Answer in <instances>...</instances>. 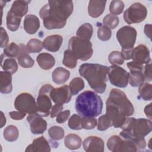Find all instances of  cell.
<instances>
[{
    "instance_id": "cell-1",
    "label": "cell",
    "mask_w": 152,
    "mask_h": 152,
    "mask_svg": "<svg viewBox=\"0 0 152 152\" xmlns=\"http://www.w3.org/2000/svg\"><path fill=\"white\" fill-rule=\"evenodd\" d=\"M71 1H49L39 11L45 27L48 30L63 28L73 11Z\"/></svg>"
},
{
    "instance_id": "cell-2",
    "label": "cell",
    "mask_w": 152,
    "mask_h": 152,
    "mask_svg": "<svg viewBox=\"0 0 152 152\" xmlns=\"http://www.w3.org/2000/svg\"><path fill=\"white\" fill-rule=\"evenodd\" d=\"M121 128L122 130L120 132V136L134 142L138 150H140L146 147L144 137L151 132L152 122L148 119L127 118Z\"/></svg>"
},
{
    "instance_id": "cell-3",
    "label": "cell",
    "mask_w": 152,
    "mask_h": 152,
    "mask_svg": "<svg viewBox=\"0 0 152 152\" xmlns=\"http://www.w3.org/2000/svg\"><path fill=\"white\" fill-rule=\"evenodd\" d=\"M78 71L96 93L101 94L105 91L109 67L98 64L86 63L80 66Z\"/></svg>"
},
{
    "instance_id": "cell-4",
    "label": "cell",
    "mask_w": 152,
    "mask_h": 152,
    "mask_svg": "<svg viewBox=\"0 0 152 152\" xmlns=\"http://www.w3.org/2000/svg\"><path fill=\"white\" fill-rule=\"evenodd\" d=\"M103 107L101 97L91 90L80 94L75 101V109L83 117L95 118L101 114Z\"/></svg>"
},
{
    "instance_id": "cell-5",
    "label": "cell",
    "mask_w": 152,
    "mask_h": 152,
    "mask_svg": "<svg viewBox=\"0 0 152 152\" xmlns=\"http://www.w3.org/2000/svg\"><path fill=\"white\" fill-rule=\"evenodd\" d=\"M68 49L75 55L77 59L83 61L89 59L93 53L92 44L90 40L76 36H73L69 40Z\"/></svg>"
},
{
    "instance_id": "cell-6",
    "label": "cell",
    "mask_w": 152,
    "mask_h": 152,
    "mask_svg": "<svg viewBox=\"0 0 152 152\" xmlns=\"http://www.w3.org/2000/svg\"><path fill=\"white\" fill-rule=\"evenodd\" d=\"M53 87L50 84H45L40 89L36 100L37 113L41 117L48 116L52 107L50 93Z\"/></svg>"
},
{
    "instance_id": "cell-7",
    "label": "cell",
    "mask_w": 152,
    "mask_h": 152,
    "mask_svg": "<svg viewBox=\"0 0 152 152\" xmlns=\"http://www.w3.org/2000/svg\"><path fill=\"white\" fill-rule=\"evenodd\" d=\"M107 99L122 110L127 117L134 114V106L125 93L122 90L117 88H112Z\"/></svg>"
},
{
    "instance_id": "cell-8",
    "label": "cell",
    "mask_w": 152,
    "mask_h": 152,
    "mask_svg": "<svg viewBox=\"0 0 152 152\" xmlns=\"http://www.w3.org/2000/svg\"><path fill=\"white\" fill-rule=\"evenodd\" d=\"M147 15L146 7L140 2H135L124 11L123 18L126 23L131 24L143 21Z\"/></svg>"
},
{
    "instance_id": "cell-9",
    "label": "cell",
    "mask_w": 152,
    "mask_h": 152,
    "mask_svg": "<svg viewBox=\"0 0 152 152\" xmlns=\"http://www.w3.org/2000/svg\"><path fill=\"white\" fill-rule=\"evenodd\" d=\"M137 30L135 28L125 26L121 27L116 33V39L124 50L133 49L137 38Z\"/></svg>"
},
{
    "instance_id": "cell-10",
    "label": "cell",
    "mask_w": 152,
    "mask_h": 152,
    "mask_svg": "<svg viewBox=\"0 0 152 152\" xmlns=\"http://www.w3.org/2000/svg\"><path fill=\"white\" fill-rule=\"evenodd\" d=\"M107 147L110 151L113 152H135L138 151L134 142L116 135L112 136L107 140Z\"/></svg>"
},
{
    "instance_id": "cell-11",
    "label": "cell",
    "mask_w": 152,
    "mask_h": 152,
    "mask_svg": "<svg viewBox=\"0 0 152 152\" xmlns=\"http://www.w3.org/2000/svg\"><path fill=\"white\" fill-rule=\"evenodd\" d=\"M14 107L17 110L26 113L31 114L37 112L35 99L28 93H23L18 95L14 101Z\"/></svg>"
},
{
    "instance_id": "cell-12",
    "label": "cell",
    "mask_w": 152,
    "mask_h": 152,
    "mask_svg": "<svg viewBox=\"0 0 152 152\" xmlns=\"http://www.w3.org/2000/svg\"><path fill=\"white\" fill-rule=\"evenodd\" d=\"M108 77L112 85L124 88L128 83L129 73L123 68L116 65H112L109 67Z\"/></svg>"
},
{
    "instance_id": "cell-13",
    "label": "cell",
    "mask_w": 152,
    "mask_h": 152,
    "mask_svg": "<svg viewBox=\"0 0 152 152\" xmlns=\"http://www.w3.org/2000/svg\"><path fill=\"white\" fill-rule=\"evenodd\" d=\"M106 114L110 119L112 126L115 128H121L127 118L122 110L109 99H107L106 102Z\"/></svg>"
},
{
    "instance_id": "cell-14",
    "label": "cell",
    "mask_w": 152,
    "mask_h": 152,
    "mask_svg": "<svg viewBox=\"0 0 152 152\" xmlns=\"http://www.w3.org/2000/svg\"><path fill=\"white\" fill-rule=\"evenodd\" d=\"M126 66L129 69L128 82L134 87L140 86L145 81L143 75V65L136 62L131 61L126 64Z\"/></svg>"
},
{
    "instance_id": "cell-15",
    "label": "cell",
    "mask_w": 152,
    "mask_h": 152,
    "mask_svg": "<svg viewBox=\"0 0 152 152\" xmlns=\"http://www.w3.org/2000/svg\"><path fill=\"white\" fill-rule=\"evenodd\" d=\"M30 2V1L21 0L14 1L7 13V18L21 21L22 17L25 15L28 11V5Z\"/></svg>"
},
{
    "instance_id": "cell-16",
    "label": "cell",
    "mask_w": 152,
    "mask_h": 152,
    "mask_svg": "<svg viewBox=\"0 0 152 152\" xmlns=\"http://www.w3.org/2000/svg\"><path fill=\"white\" fill-rule=\"evenodd\" d=\"M50 97L55 104H63L68 103L72 97L69 87L64 85L58 88H54L50 93Z\"/></svg>"
},
{
    "instance_id": "cell-17",
    "label": "cell",
    "mask_w": 152,
    "mask_h": 152,
    "mask_svg": "<svg viewBox=\"0 0 152 152\" xmlns=\"http://www.w3.org/2000/svg\"><path fill=\"white\" fill-rule=\"evenodd\" d=\"M131 59L141 65L150 63L151 58L148 48L144 45L137 46L131 51Z\"/></svg>"
},
{
    "instance_id": "cell-18",
    "label": "cell",
    "mask_w": 152,
    "mask_h": 152,
    "mask_svg": "<svg viewBox=\"0 0 152 152\" xmlns=\"http://www.w3.org/2000/svg\"><path fill=\"white\" fill-rule=\"evenodd\" d=\"M27 121L30 124V130L33 134H42L46 130V121L37 113L28 114Z\"/></svg>"
},
{
    "instance_id": "cell-19",
    "label": "cell",
    "mask_w": 152,
    "mask_h": 152,
    "mask_svg": "<svg viewBox=\"0 0 152 152\" xmlns=\"http://www.w3.org/2000/svg\"><path fill=\"white\" fill-rule=\"evenodd\" d=\"M83 144L84 150L87 152H103L104 151V141L99 137H88L84 140Z\"/></svg>"
},
{
    "instance_id": "cell-20",
    "label": "cell",
    "mask_w": 152,
    "mask_h": 152,
    "mask_svg": "<svg viewBox=\"0 0 152 152\" xmlns=\"http://www.w3.org/2000/svg\"><path fill=\"white\" fill-rule=\"evenodd\" d=\"M26 152H50V146L47 140L41 136L34 139L33 142L27 146Z\"/></svg>"
},
{
    "instance_id": "cell-21",
    "label": "cell",
    "mask_w": 152,
    "mask_h": 152,
    "mask_svg": "<svg viewBox=\"0 0 152 152\" xmlns=\"http://www.w3.org/2000/svg\"><path fill=\"white\" fill-rule=\"evenodd\" d=\"M63 38L61 35L53 34L47 36L43 42V48L50 52L58 51L62 44Z\"/></svg>"
},
{
    "instance_id": "cell-22",
    "label": "cell",
    "mask_w": 152,
    "mask_h": 152,
    "mask_svg": "<svg viewBox=\"0 0 152 152\" xmlns=\"http://www.w3.org/2000/svg\"><path fill=\"white\" fill-rule=\"evenodd\" d=\"M20 52L17 57L19 65L24 68H31L34 64V60L28 55L26 46L21 43L19 45Z\"/></svg>"
},
{
    "instance_id": "cell-23",
    "label": "cell",
    "mask_w": 152,
    "mask_h": 152,
    "mask_svg": "<svg viewBox=\"0 0 152 152\" xmlns=\"http://www.w3.org/2000/svg\"><path fill=\"white\" fill-rule=\"evenodd\" d=\"M23 26L25 31L28 34H35L40 27L39 19L34 15H27L24 18Z\"/></svg>"
},
{
    "instance_id": "cell-24",
    "label": "cell",
    "mask_w": 152,
    "mask_h": 152,
    "mask_svg": "<svg viewBox=\"0 0 152 152\" xmlns=\"http://www.w3.org/2000/svg\"><path fill=\"white\" fill-rule=\"evenodd\" d=\"M106 3V1H90L88 5V12L89 15L93 18L100 17L104 11Z\"/></svg>"
},
{
    "instance_id": "cell-25",
    "label": "cell",
    "mask_w": 152,
    "mask_h": 152,
    "mask_svg": "<svg viewBox=\"0 0 152 152\" xmlns=\"http://www.w3.org/2000/svg\"><path fill=\"white\" fill-rule=\"evenodd\" d=\"M12 90V74L7 71L0 72V91L3 94L10 93Z\"/></svg>"
},
{
    "instance_id": "cell-26",
    "label": "cell",
    "mask_w": 152,
    "mask_h": 152,
    "mask_svg": "<svg viewBox=\"0 0 152 152\" xmlns=\"http://www.w3.org/2000/svg\"><path fill=\"white\" fill-rule=\"evenodd\" d=\"M36 61L39 66L45 70L51 69L55 64L54 57L48 53H41L36 58Z\"/></svg>"
},
{
    "instance_id": "cell-27",
    "label": "cell",
    "mask_w": 152,
    "mask_h": 152,
    "mask_svg": "<svg viewBox=\"0 0 152 152\" xmlns=\"http://www.w3.org/2000/svg\"><path fill=\"white\" fill-rule=\"evenodd\" d=\"M69 76V71L62 67L56 68L53 71L52 74L53 81L57 84H62L65 83L68 80Z\"/></svg>"
},
{
    "instance_id": "cell-28",
    "label": "cell",
    "mask_w": 152,
    "mask_h": 152,
    "mask_svg": "<svg viewBox=\"0 0 152 152\" xmlns=\"http://www.w3.org/2000/svg\"><path fill=\"white\" fill-rule=\"evenodd\" d=\"M64 144L69 150H77L81 147L82 140L78 135L70 134L65 137Z\"/></svg>"
},
{
    "instance_id": "cell-29",
    "label": "cell",
    "mask_w": 152,
    "mask_h": 152,
    "mask_svg": "<svg viewBox=\"0 0 152 152\" xmlns=\"http://www.w3.org/2000/svg\"><path fill=\"white\" fill-rule=\"evenodd\" d=\"M93 33V28L92 25L90 23H84L78 28L77 31V37L86 40H90Z\"/></svg>"
},
{
    "instance_id": "cell-30",
    "label": "cell",
    "mask_w": 152,
    "mask_h": 152,
    "mask_svg": "<svg viewBox=\"0 0 152 152\" xmlns=\"http://www.w3.org/2000/svg\"><path fill=\"white\" fill-rule=\"evenodd\" d=\"M62 64L67 68L69 69H73L77 65V58L75 55L70 50H65L64 53Z\"/></svg>"
},
{
    "instance_id": "cell-31",
    "label": "cell",
    "mask_w": 152,
    "mask_h": 152,
    "mask_svg": "<svg viewBox=\"0 0 152 152\" xmlns=\"http://www.w3.org/2000/svg\"><path fill=\"white\" fill-rule=\"evenodd\" d=\"M19 135L18 128L14 125H9L7 126L3 132V136L7 141L13 142L17 140Z\"/></svg>"
},
{
    "instance_id": "cell-32",
    "label": "cell",
    "mask_w": 152,
    "mask_h": 152,
    "mask_svg": "<svg viewBox=\"0 0 152 152\" xmlns=\"http://www.w3.org/2000/svg\"><path fill=\"white\" fill-rule=\"evenodd\" d=\"M1 67L5 71L13 74L15 73L18 69V65L15 59L9 58L5 59H1Z\"/></svg>"
},
{
    "instance_id": "cell-33",
    "label": "cell",
    "mask_w": 152,
    "mask_h": 152,
    "mask_svg": "<svg viewBox=\"0 0 152 152\" xmlns=\"http://www.w3.org/2000/svg\"><path fill=\"white\" fill-rule=\"evenodd\" d=\"M138 92L140 97L145 101L152 99V85L148 83H143L139 86Z\"/></svg>"
},
{
    "instance_id": "cell-34",
    "label": "cell",
    "mask_w": 152,
    "mask_h": 152,
    "mask_svg": "<svg viewBox=\"0 0 152 152\" xmlns=\"http://www.w3.org/2000/svg\"><path fill=\"white\" fill-rule=\"evenodd\" d=\"M68 86L72 95H76L84 88V82L80 77H75L71 80Z\"/></svg>"
},
{
    "instance_id": "cell-35",
    "label": "cell",
    "mask_w": 152,
    "mask_h": 152,
    "mask_svg": "<svg viewBox=\"0 0 152 152\" xmlns=\"http://www.w3.org/2000/svg\"><path fill=\"white\" fill-rule=\"evenodd\" d=\"M26 46L28 53H38L43 48V42L37 39H30Z\"/></svg>"
},
{
    "instance_id": "cell-36",
    "label": "cell",
    "mask_w": 152,
    "mask_h": 152,
    "mask_svg": "<svg viewBox=\"0 0 152 152\" xmlns=\"http://www.w3.org/2000/svg\"><path fill=\"white\" fill-rule=\"evenodd\" d=\"M48 134L51 139L55 141H58L64 138L65 132L62 127L58 126H53L48 129Z\"/></svg>"
},
{
    "instance_id": "cell-37",
    "label": "cell",
    "mask_w": 152,
    "mask_h": 152,
    "mask_svg": "<svg viewBox=\"0 0 152 152\" xmlns=\"http://www.w3.org/2000/svg\"><path fill=\"white\" fill-rule=\"evenodd\" d=\"M124 3L121 0L112 1L109 5V11L111 14L117 15L121 14L124 9Z\"/></svg>"
},
{
    "instance_id": "cell-38",
    "label": "cell",
    "mask_w": 152,
    "mask_h": 152,
    "mask_svg": "<svg viewBox=\"0 0 152 152\" xmlns=\"http://www.w3.org/2000/svg\"><path fill=\"white\" fill-rule=\"evenodd\" d=\"M20 52V47L14 42H11L4 49V55L9 58L17 57Z\"/></svg>"
},
{
    "instance_id": "cell-39",
    "label": "cell",
    "mask_w": 152,
    "mask_h": 152,
    "mask_svg": "<svg viewBox=\"0 0 152 152\" xmlns=\"http://www.w3.org/2000/svg\"><path fill=\"white\" fill-rule=\"evenodd\" d=\"M108 61L112 65H122L124 62V58L121 53L117 50H114L110 52L108 56Z\"/></svg>"
},
{
    "instance_id": "cell-40",
    "label": "cell",
    "mask_w": 152,
    "mask_h": 152,
    "mask_svg": "<svg viewBox=\"0 0 152 152\" xmlns=\"http://www.w3.org/2000/svg\"><path fill=\"white\" fill-rule=\"evenodd\" d=\"M119 22V18L116 15L111 14L106 15L103 19V25L108 27L110 29L115 28Z\"/></svg>"
},
{
    "instance_id": "cell-41",
    "label": "cell",
    "mask_w": 152,
    "mask_h": 152,
    "mask_svg": "<svg viewBox=\"0 0 152 152\" xmlns=\"http://www.w3.org/2000/svg\"><path fill=\"white\" fill-rule=\"evenodd\" d=\"M111 29L108 27L101 24L97 30V37L102 41H107L111 38Z\"/></svg>"
},
{
    "instance_id": "cell-42",
    "label": "cell",
    "mask_w": 152,
    "mask_h": 152,
    "mask_svg": "<svg viewBox=\"0 0 152 152\" xmlns=\"http://www.w3.org/2000/svg\"><path fill=\"white\" fill-rule=\"evenodd\" d=\"M82 118L78 114H73L68 121L69 127L74 130H80L82 128Z\"/></svg>"
},
{
    "instance_id": "cell-43",
    "label": "cell",
    "mask_w": 152,
    "mask_h": 152,
    "mask_svg": "<svg viewBox=\"0 0 152 152\" xmlns=\"http://www.w3.org/2000/svg\"><path fill=\"white\" fill-rule=\"evenodd\" d=\"M111 126H112V122L106 114L99 117L97 123V129L99 131H104Z\"/></svg>"
},
{
    "instance_id": "cell-44",
    "label": "cell",
    "mask_w": 152,
    "mask_h": 152,
    "mask_svg": "<svg viewBox=\"0 0 152 152\" xmlns=\"http://www.w3.org/2000/svg\"><path fill=\"white\" fill-rule=\"evenodd\" d=\"M82 118V128L85 129H92L97 125V120L93 117H83Z\"/></svg>"
},
{
    "instance_id": "cell-45",
    "label": "cell",
    "mask_w": 152,
    "mask_h": 152,
    "mask_svg": "<svg viewBox=\"0 0 152 152\" xmlns=\"http://www.w3.org/2000/svg\"><path fill=\"white\" fill-rule=\"evenodd\" d=\"M70 115V110H65L61 112L57 116L56 122L58 124H63L69 118Z\"/></svg>"
},
{
    "instance_id": "cell-46",
    "label": "cell",
    "mask_w": 152,
    "mask_h": 152,
    "mask_svg": "<svg viewBox=\"0 0 152 152\" xmlns=\"http://www.w3.org/2000/svg\"><path fill=\"white\" fill-rule=\"evenodd\" d=\"M143 75L145 78V80L147 81H151L152 80L151 75V63L145 64L143 68Z\"/></svg>"
},
{
    "instance_id": "cell-47",
    "label": "cell",
    "mask_w": 152,
    "mask_h": 152,
    "mask_svg": "<svg viewBox=\"0 0 152 152\" xmlns=\"http://www.w3.org/2000/svg\"><path fill=\"white\" fill-rule=\"evenodd\" d=\"M9 38L5 30L1 27V48H5L8 43Z\"/></svg>"
},
{
    "instance_id": "cell-48",
    "label": "cell",
    "mask_w": 152,
    "mask_h": 152,
    "mask_svg": "<svg viewBox=\"0 0 152 152\" xmlns=\"http://www.w3.org/2000/svg\"><path fill=\"white\" fill-rule=\"evenodd\" d=\"M63 109V104H55L52 107L50 111V117L54 118L56 117L61 112H62Z\"/></svg>"
},
{
    "instance_id": "cell-49",
    "label": "cell",
    "mask_w": 152,
    "mask_h": 152,
    "mask_svg": "<svg viewBox=\"0 0 152 152\" xmlns=\"http://www.w3.org/2000/svg\"><path fill=\"white\" fill-rule=\"evenodd\" d=\"M9 115L14 120H21L26 116V113L17 110L9 112Z\"/></svg>"
},
{
    "instance_id": "cell-50",
    "label": "cell",
    "mask_w": 152,
    "mask_h": 152,
    "mask_svg": "<svg viewBox=\"0 0 152 152\" xmlns=\"http://www.w3.org/2000/svg\"><path fill=\"white\" fill-rule=\"evenodd\" d=\"M151 104L152 103H150L144 108V113L146 116L150 120L151 119Z\"/></svg>"
},
{
    "instance_id": "cell-51",
    "label": "cell",
    "mask_w": 152,
    "mask_h": 152,
    "mask_svg": "<svg viewBox=\"0 0 152 152\" xmlns=\"http://www.w3.org/2000/svg\"><path fill=\"white\" fill-rule=\"evenodd\" d=\"M144 33L145 35L151 39V24H145L144 27Z\"/></svg>"
},
{
    "instance_id": "cell-52",
    "label": "cell",
    "mask_w": 152,
    "mask_h": 152,
    "mask_svg": "<svg viewBox=\"0 0 152 152\" xmlns=\"http://www.w3.org/2000/svg\"><path fill=\"white\" fill-rule=\"evenodd\" d=\"M1 128H2L6 123V119L4 115V113L2 112H1Z\"/></svg>"
}]
</instances>
